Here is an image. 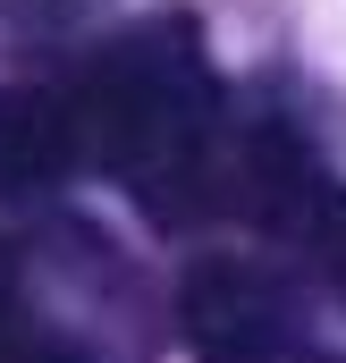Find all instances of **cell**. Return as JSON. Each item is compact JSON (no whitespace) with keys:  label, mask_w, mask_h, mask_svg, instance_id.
<instances>
[{"label":"cell","mask_w":346,"mask_h":363,"mask_svg":"<svg viewBox=\"0 0 346 363\" xmlns=\"http://www.w3.org/2000/svg\"><path fill=\"white\" fill-rule=\"evenodd\" d=\"M68 110H77L85 152L152 220H203V211L237 203L245 135H228L220 85H211V68H203V51H194L186 26L127 34L85 77V93Z\"/></svg>","instance_id":"6da1fadb"},{"label":"cell","mask_w":346,"mask_h":363,"mask_svg":"<svg viewBox=\"0 0 346 363\" xmlns=\"http://www.w3.org/2000/svg\"><path fill=\"white\" fill-rule=\"evenodd\" d=\"M177 321H186V347L194 363H304V321H296V296L254 262H194L186 296H177Z\"/></svg>","instance_id":"7a4b0ae2"},{"label":"cell","mask_w":346,"mask_h":363,"mask_svg":"<svg viewBox=\"0 0 346 363\" xmlns=\"http://www.w3.org/2000/svg\"><path fill=\"white\" fill-rule=\"evenodd\" d=\"M85 161V135H77V110L43 85H0V203L17 194H51Z\"/></svg>","instance_id":"3957f363"},{"label":"cell","mask_w":346,"mask_h":363,"mask_svg":"<svg viewBox=\"0 0 346 363\" xmlns=\"http://www.w3.org/2000/svg\"><path fill=\"white\" fill-rule=\"evenodd\" d=\"M296 245H304V262H313V279L330 287L346 304V186L330 178H304V194L287 203V220H279Z\"/></svg>","instance_id":"277c9868"},{"label":"cell","mask_w":346,"mask_h":363,"mask_svg":"<svg viewBox=\"0 0 346 363\" xmlns=\"http://www.w3.org/2000/svg\"><path fill=\"white\" fill-rule=\"evenodd\" d=\"M0 363H77L60 338H43V330L26 321V296H17V271H9V254H0Z\"/></svg>","instance_id":"5b68a950"}]
</instances>
